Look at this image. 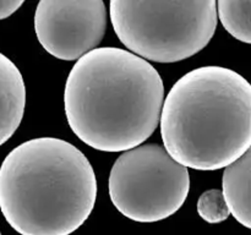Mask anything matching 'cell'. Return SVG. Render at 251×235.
<instances>
[{
	"instance_id": "9",
	"label": "cell",
	"mask_w": 251,
	"mask_h": 235,
	"mask_svg": "<svg viewBox=\"0 0 251 235\" xmlns=\"http://www.w3.org/2000/svg\"><path fill=\"white\" fill-rule=\"evenodd\" d=\"M216 10L228 33L238 41L251 43L250 0H221L216 2Z\"/></svg>"
},
{
	"instance_id": "6",
	"label": "cell",
	"mask_w": 251,
	"mask_h": 235,
	"mask_svg": "<svg viewBox=\"0 0 251 235\" xmlns=\"http://www.w3.org/2000/svg\"><path fill=\"white\" fill-rule=\"evenodd\" d=\"M107 29L102 0H42L34 12V31L41 46L60 60H78L96 49Z\"/></svg>"
},
{
	"instance_id": "3",
	"label": "cell",
	"mask_w": 251,
	"mask_h": 235,
	"mask_svg": "<svg viewBox=\"0 0 251 235\" xmlns=\"http://www.w3.org/2000/svg\"><path fill=\"white\" fill-rule=\"evenodd\" d=\"M159 124L164 149L176 163L226 168L250 149V83L232 69H195L171 88Z\"/></svg>"
},
{
	"instance_id": "12",
	"label": "cell",
	"mask_w": 251,
	"mask_h": 235,
	"mask_svg": "<svg viewBox=\"0 0 251 235\" xmlns=\"http://www.w3.org/2000/svg\"><path fill=\"white\" fill-rule=\"evenodd\" d=\"M0 235H1V233H0Z\"/></svg>"
},
{
	"instance_id": "4",
	"label": "cell",
	"mask_w": 251,
	"mask_h": 235,
	"mask_svg": "<svg viewBox=\"0 0 251 235\" xmlns=\"http://www.w3.org/2000/svg\"><path fill=\"white\" fill-rule=\"evenodd\" d=\"M109 15L120 42L154 63H176L198 54L210 43L218 21L215 0H112Z\"/></svg>"
},
{
	"instance_id": "5",
	"label": "cell",
	"mask_w": 251,
	"mask_h": 235,
	"mask_svg": "<svg viewBox=\"0 0 251 235\" xmlns=\"http://www.w3.org/2000/svg\"><path fill=\"white\" fill-rule=\"evenodd\" d=\"M189 190L188 168L158 143L125 151L109 174L110 201L134 222L154 223L171 217L184 205Z\"/></svg>"
},
{
	"instance_id": "11",
	"label": "cell",
	"mask_w": 251,
	"mask_h": 235,
	"mask_svg": "<svg viewBox=\"0 0 251 235\" xmlns=\"http://www.w3.org/2000/svg\"><path fill=\"white\" fill-rule=\"evenodd\" d=\"M22 0H0V20L11 16L22 6Z\"/></svg>"
},
{
	"instance_id": "1",
	"label": "cell",
	"mask_w": 251,
	"mask_h": 235,
	"mask_svg": "<svg viewBox=\"0 0 251 235\" xmlns=\"http://www.w3.org/2000/svg\"><path fill=\"white\" fill-rule=\"evenodd\" d=\"M164 85L150 63L120 48H96L71 69L64 91L69 126L103 152L144 143L159 124Z\"/></svg>"
},
{
	"instance_id": "8",
	"label": "cell",
	"mask_w": 251,
	"mask_h": 235,
	"mask_svg": "<svg viewBox=\"0 0 251 235\" xmlns=\"http://www.w3.org/2000/svg\"><path fill=\"white\" fill-rule=\"evenodd\" d=\"M251 152L226 166L222 179V195L229 213L245 228H251L250 213Z\"/></svg>"
},
{
	"instance_id": "10",
	"label": "cell",
	"mask_w": 251,
	"mask_h": 235,
	"mask_svg": "<svg viewBox=\"0 0 251 235\" xmlns=\"http://www.w3.org/2000/svg\"><path fill=\"white\" fill-rule=\"evenodd\" d=\"M198 212L199 215L210 224L225 222L230 214L223 198L222 191L217 188L205 191L199 197Z\"/></svg>"
},
{
	"instance_id": "7",
	"label": "cell",
	"mask_w": 251,
	"mask_h": 235,
	"mask_svg": "<svg viewBox=\"0 0 251 235\" xmlns=\"http://www.w3.org/2000/svg\"><path fill=\"white\" fill-rule=\"evenodd\" d=\"M26 107V86L17 66L0 53V146L19 129Z\"/></svg>"
},
{
	"instance_id": "2",
	"label": "cell",
	"mask_w": 251,
	"mask_h": 235,
	"mask_svg": "<svg viewBox=\"0 0 251 235\" xmlns=\"http://www.w3.org/2000/svg\"><path fill=\"white\" fill-rule=\"evenodd\" d=\"M97 179L87 157L56 137L28 140L0 166V211L21 235H70L87 220Z\"/></svg>"
}]
</instances>
